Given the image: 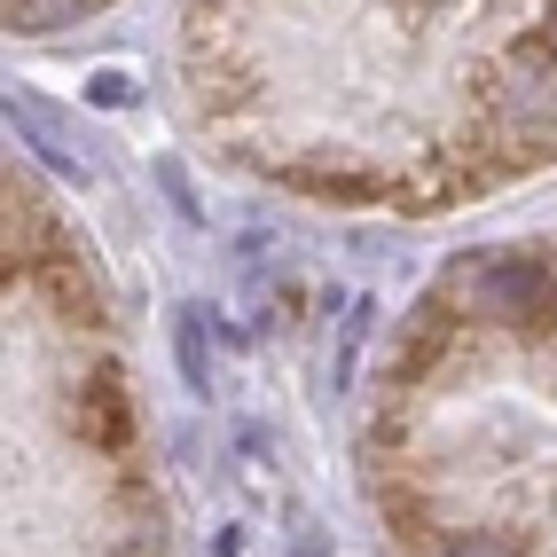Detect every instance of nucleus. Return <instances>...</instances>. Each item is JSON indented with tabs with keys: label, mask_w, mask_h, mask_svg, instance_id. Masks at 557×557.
<instances>
[{
	"label": "nucleus",
	"mask_w": 557,
	"mask_h": 557,
	"mask_svg": "<svg viewBox=\"0 0 557 557\" xmlns=\"http://www.w3.org/2000/svg\"><path fill=\"white\" fill-rule=\"evenodd\" d=\"M448 557H510V549H503V542H479V534H471V542H456Z\"/></svg>",
	"instance_id": "f257e3e1"
}]
</instances>
